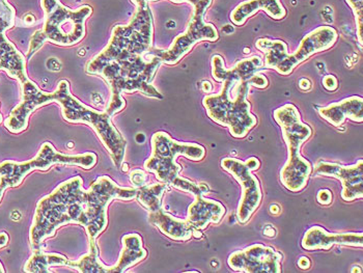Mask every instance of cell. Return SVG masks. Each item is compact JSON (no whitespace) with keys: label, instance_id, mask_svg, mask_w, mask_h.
Instances as JSON below:
<instances>
[{"label":"cell","instance_id":"obj_1","mask_svg":"<svg viewBox=\"0 0 363 273\" xmlns=\"http://www.w3.org/2000/svg\"><path fill=\"white\" fill-rule=\"evenodd\" d=\"M86 190L79 176L60 183L35 208L29 241L33 250H40L45 239L53 236L56 230L70 223H80L84 211Z\"/></svg>","mask_w":363,"mask_h":273},{"label":"cell","instance_id":"obj_2","mask_svg":"<svg viewBox=\"0 0 363 273\" xmlns=\"http://www.w3.org/2000/svg\"><path fill=\"white\" fill-rule=\"evenodd\" d=\"M161 65L160 58L151 52L108 62L98 74L105 79L111 89V98L105 113L112 116L125 108L126 102L123 93L140 91L147 97L163 99L158 89L152 86L155 74Z\"/></svg>","mask_w":363,"mask_h":273},{"label":"cell","instance_id":"obj_3","mask_svg":"<svg viewBox=\"0 0 363 273\" xmlns=\"http://www.w3.org/2000/svg\"><path fill=\"white\" fill-rule=\"evenodd\" d=\"M153 15L149 4L138 6L127 26H114L107 46L86 64L87 74L98 75L113 60L145 55L153 46Z\"/></svg>","mask_w":363,"mask_h":273},{"label":"cell","instance_id":"obj_4","mask_svg":"<svg viewBox=\"0 0 363 273\" xmlns=\"http://www.w3.org/2000/svg\"><path fill=\"white\" fill-rule=\"evenodd\" d=\"M274 120L281 129L288 147V160L280 171V182L290 191H302L308 185L313 167L308 159L301 155L300 150L311 138L313 130L302 122L297 107L290 103L275 109Z\"/></svg>","mask_w":363,"mask_h":273},{"label":"cell","instance_id":"obj_5","mask_svg":"<svg viewBox=\"0 0 363 273\" xmlns=\"http://www.w3.org/2000/svg\"><path fill=\"white\" fill-rule=\"evenodd\" d=\"M250 84L245 82L225 80L218 94L206 96L203 100L207 115L217 124L230 129L235 138H244L257 125L247 95Z\"/></svg>","mask_w":363,"mask_h":273},{"label":"cell","instance_id":"obj_6","mask_svg":"<svg viewBox=\"0 0 363 273\" xmlns=\"http://www.w3.org/2000/svg\"><path fill=\"white\" fill-rule=\"evenodd\" d=\"M53 95L55 102L60 105L62 118L70 123H84L95 130L101 142L111 154L114 165L120 169L124 162L127 143L112 124L111 116L105 111L100 113L86 106L74 97L70 91V84L67 80L58 82Z\"/></svg>","mask_w":363,"mask_h":273},{"label":"cell","instance_id":"obj_7","mask_svg":"<svg viewBox=\"0 0 363 273\" xmlns=\"http://www.w3.org/2000/svg\"><path fill=\"white\" fill-rule=\"evenodd\" d=\"M44 12L43 35L47 41L60 46H73L85 35V21L93 13L91 6H82L76 10L65 6L60 0H41Z\"/></svg>","mask_w":363,"mask_h":273},{"label":"cell","instance_id":"obj_8","mask_svg":"<svg viewBox=\"0 0 363 273\" xmlns=\"http://www.w3.org/2000/svg\"><path fill=\"white\" fill-rule=\"evenodd\" d=\"M152 155L145 162L147 171L155 174L158 181L169 185L180 174L182 167L177 163L178 156L201 161L206 149L196 143H182L174 140L167 132H156L152 136Z\"/></svg>","mask_w":363,"mask_h":273},{"label":"cell","instance_id":"obj_9","mask_svg":"<svg viewBox=\"0 0 363 273\" xmlns=\"http://www.w3.org/2000/svg\"><path fill=\"white\" fill-rule=\"evenodd\" d=\"M138 188L121 187L108 176L99 177L86 190L84 211L80 225L86 230L89 241H96L107 227V207L113 200H133Z\"/></svg>","mask_w":363,"mask_h":273},{"label":"cell","instance_id":"obj_10","mask_svg":"<svg viewBox=\"0 0 363 273\" xmlns=\"http://www.w3.org/2000/svg\"><path fill=\"white\" fill-rule=\"evenodd\" d=\"M97 163V155L94 153L66 155L58 153L50 143H44L37 155L24 162L6 160L0 163V182L6 187H17L24 178L33 171H48L52 165H76L84 169H91Z\"/></svg>","mask_w":363,"mask_h":273},{"label":"cell","instance_id":"obj_11","mask_svg":"<svg viewBox=\"0 0 363 273\" xmlns=\"http://www.w3.org/2000/svg\"><path fill=\"white\" fill-rule=\"evenodd\" d=\"M205 14L194 11L191 19L188 22L185 31L174 40L167 50L156 49L150 51L160 58L162 64L177 65L192 50L197 43L203 41L216 42L219 39L218 30L212 23H208L203 18Z\"/></svg>","mask_w":363,"mask_h":273},{"label":"cell","instance_id":"obj_12","mask_svg":"<svg viewBox=\"0 0 363 273\" xmlns=\"http://www.w3.org/2000/svg\"><path fill=\"white\" fill-rule=\"evenodd\" d=\"M221 167L234 177L242 187L241 200L237 210V218L241 225H246L255 212L259 209L263 199L259 179L245 161L237 158H224Z\"/></svg>","mask_w":363,"mask_h":273},{"label":"cell","instance_id":"obj_13","mask_svg":"<svg viewBox=\"0 0 363 273\" xmlns=\"http://www.w3.org/2000/svg\"><path fill=\"white\" fill-rule=\"evenodd\" d=\"M282 256L270 246L253 245L230 255V269L244 273H280Z\"/></svg>","mask_w":363,"mask_h":273},{"label":"cell","instance_id":"obj_14","mask_svg":"<svg viewBox=\"0 0 363 273\" xmlns=\"http://www.w3.org/2000/svg\"><path fill=\"white\" fill-rule=\"evenodd\" d=\"M338 39L337 30L333 26H324L313 29L302 39L297 50L290 53L279 66L275 68L279 74L284 76L290 75L298 65L306 62L315 53L328 50L335 46Z\"/></svg>","mask_w":363,"mask_h":273},{"label":"cell","instance_id":"obj_15","mask_svg":"<svg viewBox=\"0 0 363 273\" xmlns=\"http://www.w3.org/2000/svg\"><path fill=\"white\" fill-rule=\"evenodd\" d=\"M20 86H21V101L4 121L6 128L14 134L21 133L24 130L28 129L29 116L33 111L44 105L55 102L53 93L43 91L29 78Z\"/></svg>","mask_w":363,"mask_h":273},{"label":"cell","instance_id":"obj_16","mask_svg":"<svg viewBox=\"0 0 363 273\" xmlns=\"http://www.w3.org/2000/svg\"><path fill=\"white\" fill-rule=\"evenodd\" d=\"M315 174L333 177L342 182V199L353 201L363 196V160L355 165H342L338 163L320 161L315 167Z\"/></svg>","mask_w":363,"mask_h":273},{"label":"cell","instance_id":"obj_17","mask_svg":"<svg viewBox=\"0 0 363 273\" xmlns=\"http://www.w3.org/2000/svg\"><path fill=\"white\" fill-rule=\"evenodd\" d=\"M333 245L362 247V233H329L321 225H315L306 230L301 246L306 250H328Z\"/></svg>","mask_w":363,"mask_h":273},{"label":"cell","instance_id":"obj_18","mask_svg":"<svg viewBox=\"0 0 363 273\" xmlns=\"http://www.w3.org/2000/svg\"><path fill=\"white\" fill-rule=\"evenodd\" d=\"M211 66L213 78L217 82L223 84L225 80L245 82L250 79L253 74L263 69L264 62L259 55H253L252 57L240 60L232 69H226L223 57L221 55H214L211 60Z\"/></svg>","mask_w":363,"mask_h":273},{"label":"cell","instance_id":"obj_19","mask_svg":"<svg viewBox=\"0 0 363 273\" xmlns=\"http://www.w3.org/2000/svg\"><path fill=\"white\" fill-rule=\"evenodd\" d=\"M196 200L188 208L186 221L197 230H205L210 223H219L225 216V207L220 201L203 196H194Z\"/></svg>","mask_w":363,"mask_h":273},{"label":"cell","instance_id":"obj_20","mask_svg":"<svg viewBox=\"0 0 363 273\" xmlns=\"http://www.w3.org/2000/svg\"><path fill=\"white\" fill-rule=\"evenodd\" d=\"M318 113L329 124L335 127L342 126L347 118L353 122L362 123L363 99L359 96H352L328 106L321 107Z\"/></svg>","mask_w":363,"mask_h":273},{"label":"cell","instance_id":"obj_21","mask_svg":"<svg viewBox=\"0 0 363 273\" xmlns=\"http://www.w3.org/2000/svg\"><path fill=\"white\" fill-rule=\"evenodd\" d=\"M264 11L275 20L284 19L286 11L280 0H246L238 4L230 14V20L237 26H243L250 17Z\"/></svg>","mask_w":363,"mask_h":273},{"label":"cell","instance_id":"obj_22","mask_svg":"<svg viewBox=\"0 0 363 273\" xmlns=\"http://www.w3.org/2000/svg\"><path fill=\"white\" fill-rule=\"evenodd\" d=\"M6 71L10 77L18 80L20 84L28 79L26 72V60L15 45L0 33V71Z\"/></svg>","mask_w":363,"mask_h":273},{"label":"cell","instance_id":"obj_23","mask_svg":"<svg viewBox=\"0 0 363 273\" xmlns=\"http://www.w3.org/2000/svg\"><path fill=\"white\" fill-rule=\"evenodd\" d=\"M149 223L172 240L188 241L194 234V228L186 219L170 216L162 208L158 211L149 212Z\"/></svg>","mask_w":363,"mask_h":273},{"label":"cell","instance_id":"obj_24","mask_svg":"<svg viewBox=\"0 0 363 273\" xmlns=\"http://www.w3.org/2000/svg\"><path fill=\"white\" fill-rule=\"evenodd\" d=\"M123 250L116 265L108 266V273H123L133 267L147 257L143 239L138 234H127L122 239Z\"/></svg>","mask_w":363,"mask_h":273},{"label":"cell","instance_id":"obj_25","mask_svg":"<svg viewBox=\"0 0 363 273\" xmlns=\"http://www.w3.org/2000/svg\"><path fill=\"white\" fill-rule=\"evenodd\" d=\"M69 260L60 254H47L40 250H33V256L26 262L24 272L28 273H49L52 266H67Z\"/></svg>","mask_w":363,"mask_h":273},{"label":"cell","instance_id":"obj_26","mask_svg":"<svg viewBox=\"0 0 363 273\" xmlns=\"http://www.w3.org/2000/svg\"><path fill=\"white\" fill-rule=\"evenodd\" d=\"M257 48L265 53L264 66L268 69H274L288 57V46L281 40H270L262 38L257 41Z\"/></svg>","mask_w":363,"mask_h":273},{"label":"cell","instance_id":"obj_27","mask_svg":"<svg viewBox=\"0 0 363 273\" xmlns=\"http://www.w3.org/2000/svg\"><path fill=\"white\" fill-rule=\"evenodd\" d=\"M67 266L82 273H108V266H105L99 259V248L96 241H89V254L76 261L69 260Z\"/></svg>","mask_w":363,"mask_h":273},{"label":"cell","instance_id":"obj_28","mask_svg":"<svg viewBox=\"0 0 363 273\" xmlns=\"http://www.w3.org/2000/svg\"><path fill=\"white\" fill-rule=\"evenodd\" d=\"M168 184L167 183H157V184L143 185L138 188L136 198L141 206L149 212L158 211L162 208L163 194L167 191Z\"/></svg>","mask_w":363,"mask_h":273},{"label":"cell","instance_id":"obj_29","mask_svg":"<svg viewBox=\"0 0 363 273\" xmlns=\"http://www.w3.org/2000/svg\"><path fill=\"white\" fill-rule=\"evenodd\" d=\"M169 185L177 188V189L182 190V191L189 192V194H194V196H205V194H209L210 191V188L206 183H196L194 181L183 178L180 174Z\"/></svg>","mask_w":363,"mask_h":273},{"label":"cell","instance_id":"obj_30","mask_svg":"<svg viewBox=\"0 0 363 273\" xmlns=\"http://www.w3.org/2000/svg\"><path fill=\"white\" fill-rule=\"evenodd\" d=\"M16 12L14 6L8 0H0V33H6L15 26Z\"/></svg>","mask_w":363,"mask_h":273},{"label":"cell","instance_id":"obj_31","mask_svg":"<svg viewBox=\"0 0 363 273\" xmlns=\"http://www.w3.org/2000/svg\"><path fill=\"white\" fill-rule=\"evenodd\" d=\"M347 4L353 11L355 16L356 28H357V39L360 46H362L363 38V0H347Z\"/></svg>","mask_w":363,"mask_h":273},{"label":"cell","instance_id":"obj_32","mask_svg":"<svg viewBox=\"0 0 363 273\" xmlns=\"http://www.w3.org/2000/svg\"><path fill=\"white\" fill-rule=\"evenodd\" d=\"M46 41V38L43 35L42 29L35 31V33L31 35L30 43H29L28 58L33 57V55H35V53L41 48Z\"/></svg>","mask_w":363,"mask_h":273},{"label":"cell","instance_id":"obj_33","mask_svg":"<svg viewBox=\"0 0 363 273\" xmlns=\"http://www.w3.org/2000/svg\"><path fill=\"white\" fill-rule=\"evenodd\" d=\"M130 181L135 188L143 186L147 183V174L141 169H134L130 174Z\"/></svg>","mask_w":363,"mask_h":273},{"label":"cell","instance_id":"obj_34","mask_svg":"<svg viewBox=\"0 0 363 273\" xmlns=\"http://www.w3.org/2000/svg\"><path fill=\"white\" fill-rule=\"evenodd\" d=\"M250 87H255L257 89H266L268 87V79L263 74L255 73L248 79Z\"/></svg>","mask_w":363,"mask_h":273},{"label":"cell","instance_id":"obj_35","mask_svg":"<svg viewBox=\"0 0 363 273\" xmlns=\"http://www.w3.org/2000/svg\"><path fill=\"white\" fill-rule=\"evenodd\" d=\"M317 200L322 205H330L333 203V194L329 189H321L318 192Z\"/></svg>","mask_w":363,"mask_h":273},{"label":"cell","instance_id":"obj_36","mask_svg":"<svg viewBox=\"0 0 363 273\" xmlns=\"http://www.w3.org/2000/svg\"><path fill=\"white\" fill-rule=\"evenodd\" d=\"M323 86L329 91H335L337 89L338 82L335 76L327 75L323 79Z\"/></svg>","mask_w":363,"mask_h":273},{"label":"cell","instance_id":"obj_37","mask_svg":"<svg viewBox=\"0 0 363 273\" xmlns=\"http://www.w3.org/2000/svg\"><path fill=\"white\" fill-rule=\"evenodd\" d=\"M132 4H135L136 8L138 6H145V4H149L150 1H157V0H131ZM172 2H176V4H182V2H187V4H191V6H196L197 4H199V0H172Z\"/></svg>","mask_w":363,"mask_h":273},{"label":"cell","instance_id":"obj_38","mask_svg":"<svg viewBox=\"0 0 363 273\" xmlns=\"http://www.w3.org/2000/svg\"><path fill=\"white\" fill-rule=\"evenodd\" d=\"M212 1L213 0H199V4L194 6V11L205 14V13L207 12L208 8H209L211 4H212Z\"/></svg>","mask_w":363,"mask_h":273},{"label":"cell","instance_id":"obj_39","mask_svg":"<svg viewBox=\"0 0 363 273\" xmlns=\"http://www.w3.org/2000/svg\"><path fill=\"white\" fill-rule=\"evenodd\" d=\"M298 265H299L301 269H308V268L311 267V261H309V259L306 258V257H302V258H300L299 261H298Z\"/></svg>","mask_w":363,"mask_h":273},{"label":"cell","instance_id":"obj_40","mask_svg":"<svg viewBox=\"0 0 363 273\" xmlns=\"http://www.w3.org/2000/svg\"><path fill=\"white\" fill-rule=\"evenodd\" d=\"M299 87L302 91H309L311 89V82L306 78H302L299 82Z\"/></svg>","mask_w":363,"mask_h":273},{"label":"cell","instance_id":"obj_41","mask_svg":"<svg viewBox=\"0 0 363 273\" xmlns=\"http://www.w3.org/2000/svg\"><path fill=\"white\" fill-rule=\"evenodd\" d=\"M9 240V235L6 233H0V248L6 247L8 245Z\"/></svg>","mask_w":363,"mask_h":273},{"label":"cell","instance_id":"obj_42","mask_svg":"<svg viewBox=\"0 0 363 273\" xmlns=\"http://www.w3.org/2000/svg\"><path fill=\"white\" fill-rule=\"evenodd\" d=\"M201 87H203V91H205V93H212L213 87L212 84H211V82H203V84H201Z\"/></svg>","mask_w":363,"mask_h":273},{"label":"cell","instance_id":"obj_43","mask_svg":"<svg viewBox=\"0 0 363 273\" xmlns=\"http://www.w3.org/2000/svg\"><path fill=\"white\" fill-rule=\"evenodd\" d=\"M264 234H265L266 236L274 237L275 236L274 228L271 227V225H267L265 230H264Z\"/></svg>","mask_w":363,"mask_h":273},{"label":"cell","instance_id":"obj_44","mask_svg":"<svg viewBox=\"0 0 363 273\" xmlns=\"http://www.w3.org/2000/svg\"><path fill=\"white\" fill-rule=\"evenodd\" d=\"M23 20L26 26H33L35 22V17H33V15H26V17L23 18Z\"/></svg>","mask_w":363,"mask_h":273},{"label":"cell","instance_id":"obj_45","mask_svg":"<svg viewBox=\"0 0 363 273\" xmlns=\"http://www.w3.org/2000/svg\"><path fill=\"white\" fill-rule=\"evenodd\" d=\"M280 211V207L279 205H277V204H274V205L271 206L270 207V212L272 214H274V216H277V214H279Z\"/></svg>","mask_w":363,"mask_h":273},{"label":"cell","instance_id":"obj_46","mask_svg":"<svg viewBox=\"0 0 363 273\" xmlns=\"http://www.w3.org/2000/svg\"><path fill=\"white\" fill-rule=\"evenodd\" d=\"M8 189V187L4 184V183L0 182V201H1L2 198H4V191Z\"/></svg>","mask_w":363,"mask_h":273},{"label":"cell","instance_id":"obj_47","mask_svg":"<svg viewBox=\"0 0 363 273\" xmlns=\"http://www.w3.org/2000/svg\"><path fill=\"white\" fill-rule=\"evenodd\" d=\"M145 134L138 133V135H136V142L140 143V144H143V143H145Z\"/></svg>","mask_w":363,"mask_h":273},{"label":"cell","instance_id":"obj_48","mask_svg":"<svg viewBox=\"0 0 363 273\" xmlns=\"http://www.w3.org/2000/svg\"><path fill=\"white\" fill-rule=\"evenodd\" d=\"M192 237H196L197 239L201 238V237H203V234H201V230L194 229Z\"/></svg>","mask_w":363,"mask_h":273},{"label":"cell","instance_id":"obj_49","mask_svg":"<svg viewBox=\"0 0 363 273\" xmlns=\"http://www.w3.org/2000/svg\"><path fill=\"white\" fill-rule=\"evenodd\" d=\"M122 169H123V172H127L128 171V165L127 163H124L123 162V165H122Z\"/></svg>","mask_w":363,"mask_h":273},{"label":"cell","instance_id":"obj_50","mask_svg":"<svg viewBox=\"0 0 363 273\" xmlns=\"http://www.w3.org/2000/svg\"><path fill=\"white\" fill-rule=\"evenodd\" d=\"M6 270H4V266H2L1 262H0V273H4Z\"/></svg>","mask_w":363,"mask_h":273},{"label":"cell","instance_id":"obj_51","mask_svg":"<svg viewBox=\"0 0 363 273\" xmlns=\"http://www.w3.org/2000/svg\"><path fill=\"white\" fill-rule=\"evenodd\" d=\"M244 52L248 53V52H250V50H248V49H245V51H244Z\"/></svg>","mask_w":363,"mask_h":273},{"label":"cell","instance_id":"obj_52","mask_svg":"<svg viewBox=\"0 0 363 273\" xmlns=\"http://www.w3.org/2000/svg\"><path fill=\"white\" fill-rule=\"evenodd\" d=\"M77 1H79V0H77Z\"/></svg>","mask_w":363,"mask_h":273}]
</instances>
